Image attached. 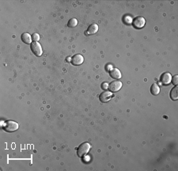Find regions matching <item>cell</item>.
Here are the masks:
<instances>
[{"instance_id": "6da1fadb", "label": "cell", "mask_w": 178, "mask_h": 171, "mask_svg": "<svg viewBox=\"0 0 178 171\" xmlns=\"http://www.w3.org/2000/svg\"><path fill=\"white\" fill-rule=\"evenodd\" d=\"M19 127V125L18 123L14 122V121H12V120H8L7 122H5L3 126V128L7 132H14V131H16L18 129Z\"/></svg>"}, {"instance_id": "7a4b0ae2", "label": "cell", "mask_w": 178, "mask_h": 171, "mask_svg": "<svg viewBox=\"0 0 178 171\" xmlns=\"http://www.w3.org/2000/svg\"><path fill=\"white\" fill-rule=\"evenodd\" d=\"M91 147V146L89 142H83L79 146V148L77 150V155L80 158H83L85 155L89 151V149Z\"/></svg>"}, {"instance_id": "3957f363", "label": "cell", "mask_w": 178, "mask_h": 171, "mask_svg": "<svg viewBox=\"0 0 178 171\" xmlns=\"http://www.w3.org/2000/svg\"><path fill=\"white\" fill-rule=\"evenodd\" d=\"M31 50L37 56V57H41L43 53V50H42L41 45H40V43L37 42H34L31 43Z\"/></svg>"}, {"instance_id": "277c9868", "label": "cell", "mask_w": 178, "mask_h": 171, "mask_svg": "<svg viewBox=\"0 0 178 171\" xmlns=\"http://www.w3.org/2000/svg\"><path fill=\"white\" fill-rule=\"evenodd\" d=\"M122 88V82L120 81H112L110 84H108V89L111 92H116Z\"/></svg>"}, {"instance_id": "5b68a950", "label": "cell", "mask_w": 178, "mask_h": 171, "mask_svg": "<svg viewBox=\"0 0 178 171\" xmlns=\"http://www.w3.org/2000/svg\"><path fill=\"white\" fill-rule=\"evenodd\" d=\"M146 21L143 17H136L135 19L132 21V25L135 29H141L143 26H145Z\"/></svg>"}, {"instance_id": "8992f818", "label": "cell", "mask_w": 178, "mask_h": 171, "mask_svg": "<svg viewBox=\"0 0 178 171\" xmlns=\"http://www.w3.org/2000/svg\"><path fill=\"white\" fill-rule=\"evenodd\" d=\"M112 96V93L111 92L105 91V92H103L102 93H101L99 99L103 103H106V102H108L109 100H111Z\"/></svg>"}, {"instance_id": "52a82bcc", "label": "cell", "mask_w": 178, "mask_h": 171, "mask_svg": "<svg viewBox=\"0 0 178 171\" xmlns=\"http://www.w3.org/2000/svg\"><path fill=\"white\" fill-rule=\"evenodd\" d=\"M84 62V57L81 54L74 55L71 58V63L74 65H82Z\"/></svg>"}, {"instance_id": "ba28073f", "label": "cell", "mask_w": 178, "mask_h": 171, "mask_svg": "<svg viewBox=\"0 0 178 171\" xmlns=\"http://www.w3.org/2000/svg\"><path fill=\"white\" fill-rule=\"evenodd\" d=\"M161 81L163 84H169L172 81V76L169 73H164L161 77Z\"/></svg>"}, {"instance_id": "9c48e42d", "label": "cell", "mask_w": 178, "mask_h": 171, "mask_svg": "<svg viewBox=\"0 0 178 171\" xmlns=\"http://www.w3.org/2000/svg\"><path fill=\"white\" fill-rule=\"evenodd\" d=\"M109 74H110V77L113 79H116V80H119L120 79L122 75H121L120 71L118 69V68H112V69L109 72Z\"/></svg>"}, {"instance_id": "30bf717a", "label": "cell", "mask_w": 178, "mask_h": 171, "mask_svg": "<svg viewBox=\"0 0 178 171\" xmlns=\"http://www.w3.org/2000/svg\"><path fill=\"white\" fill-rule=\"evenodd\" d=\"M97 31H98V26H97V24H91V25L88 27L86 34H89V35H91V34H96Z\"/></svg>"}, {"instance_id": "8fae6325", "label": "cell", "mask_w": 178, "mask_h": 171, "mask_svg": "<svg viewBox=\"0 0 178 171\" xmlns=\"http://www.w3.org/2000/svg\"><path fill=\"white\" fill-rule=\"evenodd\" d=\"M21 38H22V41L24 43H26V44H31V42H32V37H31V35H30L29 34H28V33H24V34H22Z\"/></svg>"}, {"instance_id": "7c38bea8", "label": "cell", "mask_w": 178, "mask_h": 171, "mask_svg": "<svg viewBox=\"0 0 178 171\" xmlns=\"http://www.w3.org/2000/svg\"><path fill=\"white\" fill-rule=\"evenodd\" d=\"M150 92L152 95H158L160 92V88L157 84H153L150 87Z\"/></svg>"}, {"instance_id": "4fadbf2b", "label": "cell", "mask_w": 178, "mask_h": 171, "mask_svg": "<svg viewBox=\"0 0 178 171\" xmlns=\"http://www.w3.org/2000/svg\"><path fill=\"white\" fill-rule=\"evenodd\" d=\"M178 88L176 86V87H174L173 89L171 90V92H170V98H171L172 100H177L178 98Z\"/></svg>"}, {"instance_id": "5bb4252c", "label": "cell", "mask_w": 178, "mask_h": 171, "mask_svg": "<svg viewBox=\"0 0 178 171\" xmlns=\"http://www.w3.org/2000/svg\"><path fill=\"white\" fill-rule=\"evenodd\" d=\"M77 25H78V20L76 18H70L67 23L68 27H70V28H74V27L77 26Z\"/></svg>"}, {"instance_id": "9a60e30c", "label": "cell", "mask_w": 178, "mask_h": 171, "mask_svg": "<svg viewBox=\"0 0 178 171\" xmlns=\"http://www.w3.org/2000/svg\"><path fill=\"white\" fill-rule=\"evenodd\" d=\"M124 22L126 24H131V23H132V18L130 16H124Z\"/></svg>"}, {"instance_id": "2e32d148", "label": "cell", "mask_w": 178, "mask_h": 171, "mask_svg": "<svg viewBox=\"0 0 178 171\" xmlns=\"http://www.w3.org/2000/svg\"><path fill=\"white\" fill-rule=\"evenodd\" d=\"M32 41H34V42H38L39 40H40V35H39L38 34L35 33V34H32Z\"/></svg>"}, {"instance_id": "e0dca14e", "label": "cell", "mask_w": 178, "mask_h": 171, "mask_svg": "<svg viewBox=\"0 0 178 171\" xmlns=\"http://www.w3.org/2000/svg\"><path fill=\"white\" fill-rule=\"evenodd\" d=\"M172 82L174 85H177L178 84V76L177 75H175L172 78Z\"/></svg>"}, {"instance_id": "ac0fdd59", "label": "cell", "mask_w": 178, "mask_h": 171, "mask_svg": "<svg viewBox=\"0 0 178 171\" xmlns=\"http://www.w3.org/2000/svg\"><path fill=\"white\" fill-rule=\"evenodd\" d=\"M103 85H104V86H103V88H108V87H107V86H106V85H107L106 84H104Z\"/></svg>"}]
</instances>
